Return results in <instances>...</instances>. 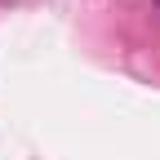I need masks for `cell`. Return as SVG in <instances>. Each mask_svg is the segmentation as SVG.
Segmentation results:
<instances>
[]
</instances>
